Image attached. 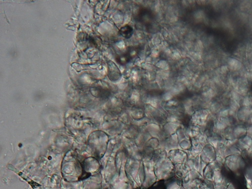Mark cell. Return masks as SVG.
I'll list each match as a JSON object with an SVG mask.
<instances>
[{
  "label": "cell",
  "instance_id": "6da1fadb",
  "mask_svg": "<svg viewBox=\"0 0 252 189\" xmlns=\"http://www.w3.org/2000/svg\"><path fill=\"white\" fill-rule=\"evenodd\" d=\"M119 34L125 38H129L133 35V28L129 25L124 26L119 30Z\"/></svg>",
  "mask_w": 252,
  "mask_h": 189
},
{
  "label": "cell",
  "instance_id": "7a4b0ae2",
  "mask_svg": "<svg viewBox=\"0 0 252 189\" xmlns=\"http://www.w3.org/2000/svg\"><path fill=\"white\" fill-rule=\"evenodd\" d=\"M228 64L229 68L233 70H239L241 67V63L235 59H229Z\"/></svg>",
  "mask_w": 252,
  "mask_h": 189
},
{
  "label": "cell",
  "instance_id": "3957f363",
  "mask_svg": "<svg viewBox=\"0 0 252 189\" xmlns=\"http://www.w3.org/2000/svg\"><path fill=\"white\" fill-rule=\"evenodd\" d=\"M228 71V67L226 66H223L221 68V72L223 73H227V71Z\"/></svg>",
  "mask_w": 252,
  "mask_h": 189
}]
</instances>
